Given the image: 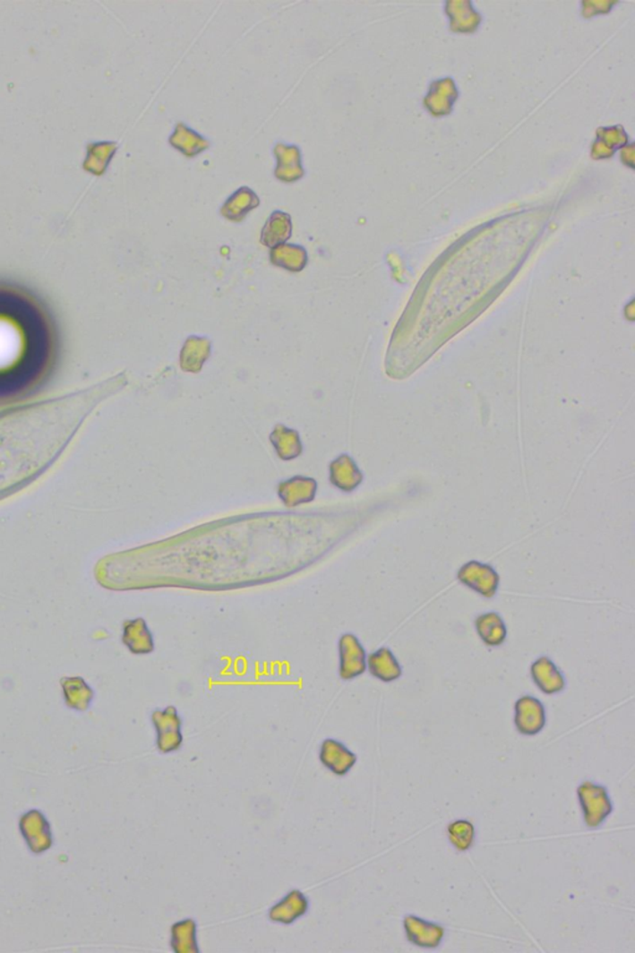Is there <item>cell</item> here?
<instances>
[{
    "label": "cell",
    "mask_w": 635,
    "mask_h": 953,
    "mask_svg": "<svg viewBox=\"0 0 635 953\" xmlns=\"http://www.w3.org/2000/svg\"><path fill=\"white\" fill-rule=\"evenodd\" d=\"M19 830L27 843L29 851L34 855L44 854L53 848V830L43 811L34 808L22 813L19 818Z\"/></svg>",
    "instance_id": "277c9868"
},
{
    "label": "cell",
    "mask_w": 635,
    "mask_h": 953,
    "mask_svg": "<svg viewBox=\"0 0 635 953\" xmlns=\"http://www.w3.org/2000/svg\"><path fill=\"white\" fill-rule=\"evenodd\" d=\"M275 156L277 158L276 178L282 182L292 183L305 176L302 153L298 147L293 144L277 143Z\"/></svg>",
    "instance_id": "5bb4252c"
},
{
    "label": "cell",
    "mask_w": 635,
    "mask_h": 953,
    "mask_svg": "<svg viewBox=\"0 0 635 953\" xmlns=\"http://www.w3.org/2000/svg\"><path fill=\"white\" fill-rule=\"evenodd\" d=\"M169 143L184 156L189 158L198 156L210 147V142L184 124H176V130L169 138Z\"/></svg>",
    "instance_id": "ffe728a7"
},
{
    "label": "cell",
    "mask_w": 635,
    "mask_h": 953,
    "mask_svg": "<svg viewBox=\"0 0 635 953\" xmlns=\"http://www.w3.org/2000/svg\"><path fill=\"white\" fill-rule=\"evenodd\" d=\"M319 760L325 768L337 776L349 774L356 765L357 756L348 749L343 743L334 739H325L319 750Z\"/></svg>",
    "instance_id": "30bf717a"
},
{
    "label": "cell",
    "mask_w": 635,
    "mask_h": 953,
    "mask_svg": "<svg viewBox=\"0 0 635 953\" xmlns=\"http://www.w3.org/2000/svg\"><path fill=\"white\" fill-rule=\"evenodd\" d=\"M196 921L184 919L174 923L170 929V948L176 953H199L198 940H196Z\"/></svg>",
    "instance_id": "603a6c76"
},
{
    "label": "cell",
    "mask_w": 635,
    "mask_h": 953,
    "mask_svg": "<svg viewBox=\"0 0 635 953\" xmlns=\"http://www.w3.org/2000/svg\"><path fill=\"white\" fill-rule=\"evenodd\" d=\"M270 261L288 271H302L307 265V253L296 245H279L270 251Z\"/></svg>",
    "instance_id": "cb8c5ba5"
},
{
    "label": "cell",
    "mask_w": 635,
    "mask_h": 953,
    "mask_svg": "<svg viewBox=\"0 0 635 953\" xmlns=\"http://www.w3.org/2000/svg\"><path fill=\"white\" fill-rule=\"evenodd\" d=\"M260 205L259 196L247 186L237 189L222 205L221 215L231 221L244 220L245 217Z\"/></svg>",
    "instance_id": "d6986e66"
},
{
    "label": "cell",
    "mask_w": 635,
    "mask_h": 953,
    "mask_svg": "<svg viewBox=\"0 0 635 953\" xmlns=\"http://www.w3.org/2000/svg\"><path fill=\"white\" fill-rule=\"evenodd\" d=\"M476 630L480 640L489 647H499L505 642L508 629L501 614L488 613L476 618Z\"/></svg>",
    "instance_id": "7402d4cb"
},
{
    "label": "cell",
    "mask_w": 635,
    "mask_h": 953,
    "mask_svg": "<svg viewBox=\"0 0 635 953\" xmlns=\"http://www.w3.org/2000/svg\"><path fill=\"white\" fill-rule=\"evenodd\" d=\"M457 579L460 584L485 598L494 597L501 582V576L493 566L476 560L464 563L458 571Z\"/></svg>",
    "instance_id": "8992f818"
},
{
    "label": "cell",
    "mask_w": 635,
    "mask_h": 953,
    "mask_svg": "<svg viewBox=\"0 0 635 953\" xmlns=\"http://www.w3.org/2000/svg\"><path fill=\"white\" fill-rule=\"evenodd\" d=\"M330 482L334 487L340 491H356L363 482V473L357 468L356 463L349 456L343 455L330 463Z\"/></svg>",
    "instance_id": "2e32d148"
},
{
    "label": "cell",
    "mask_w": 635,
    "mask_h": 953,
    "mask_svg": "<svg viewBox=\"0 0 635 953\" xmlns=\"http://www.w3.org/2000/svg\"><path fill=\"white\" fill-rule=\"evenodd\" d=\"M447 836L456 851L468 852L476 843V827L468 820H453L448 824Z\"/></svg>",
    "instance_id": "484cf974"
},
{
    "label": "cell",
    "mask_w": 635,
    "mask_h": 953,
    "mask_svg": "<svg viewBox=\"0 0 635 953\" xmlns=\"http://www.w3.org/2000/svg\"><path fill=\"white\" fill-rule=\"evenodd\" d=\"M404 930L409 943L425 949L440 948L446 936L444 926L415 915L405 916Z\"/></svg>",
    "instance_id": "9c48e42d"
},
{
    "label": "cell",
    "mask_w": 635,
    "mask_h": 953,
    "mask_svg": "<svg viewBox=\"0 0 635 953\" xmlns=\"http://www.w3.org/2000/svg\"><path fill=\"white\" fill-rule=\"evenodd\" d=\"M65 703L70 709L86 711L91 705L95 691L82 677H65L61 679Z\"/></svg>",
    "instance_id": "ac0fdd59"
},
{
    "label": "cell",
    "mask_w": 635,
    "mask_h": 953,
    "mask_svg": "<svg viewBox=\"0 0 635 953\" xmlns=\"http://www.w3.org/2000/svg\"><path fill=\"white\" fill-rule=\"evenodd\" d=\"M59 352V331L47 305L29 289L0 281V405L40 391Z\"/></svg>",
    "instance_id": "7a4b0ae2"
},
{
    "label": "cell",
    "mask_w": 635,
    "mask_h": 953,
    "mask_svg": "<svg viewBox=\"0 0 635 953\" xmlns=\"http://www.w3.org/2000/svg\"><path fill=\"white\" fill-rule=\"evenodd\" d=\"M270 442L275 447L277 455L280 459L291 460L301 456L303 447L301 439L296 431L279 426L270 434Z\"/></svg>",
    "instance_id": "d4e9b609"
},
{
    "label": "cell",
    "mask_w": 635,
    "mask_h": 953,
    "mask_svg": "<svg viewBox=\"0 0 635 953\" xmlns=\"http://www.w3.org/2000/svg\"><path fill=\"white\" fill-rule=\"evenodd\" d=\"M317 482L309 476H296L279 483V497L287 508L311 503L317 494Z\"/></svg>",
    "instance_id": "7c38bea8"
},
{
    "label": "cell",
    "mask_w": 635,
    "mask_h": 953,
    "mask_svg": "<svg viewBox=\"0 0 635 953\" xmlns=\"http://www.w3.org/2000/svg\"><path fill=\"white\" fill-rule=\"evenodd\" d=\"M125 382L119 374L82 391L0 412V497L51 466L91 412Z\"/></svg>",
    "instance_id": "6da1fadb"
},
{
    "label": "cell",
    "mask_w": 635,
    "mask_h": 953,
    "mask_svg": "<svg viewBox=\"0 0 635 953\" xmlns=\"http://www.w3.org/2000/svg\"><path fill=\"white\" fill-rule=\"evenodd\" d=\"M151 723H153L154 729L157 732L158 751L167 755V753L178 751L182 748L184 743L183 721L176 708L167 707L164 709L153 711Z\"/></svg>",
    "instance_id": "5b68a950"
},
{
    "label": "cell",
    "mask_w": 635,
    "mask_h": 953,
    "mask_svg": "<svg viewBox=\"0 0 635 953\" xmlns=\"http://www.w3.org/2000/svg\"><path fill=\"white\" fill-rule=\"evenodd\" d=\"M577 798L581 806L583 820L588 829H598L614 812V802L607 788L596 782H582L577 787Z\"/></svg>",
    "instance_id": "3957f363"
},
{
    "label": "cell",
    "mask_w": 635,
    "mask_h": 953,
    "mask_svg": "<svg viewBox=\"0 0 635 953\" xmlns=\"http://www.w3.org/2000/svg\"><path fill=\"white\" fill-rule=\"evenodd\" d=\"M210 353V343L200 338H190L182 352V368L186 372H199Z\"/></svg>",
    "instance_id": "4316f807"
},
{
    "label": "cell",
    "mask_w": 635,
    "mask_h": 953,
    "mask_svg": "<svg viewBox=\"0 0 635 953\" xmlns=\"http://www.w3.org/2000/svg\"><path fill=\"white\" fill-rule=\"evenodd\" d=\"M367 669L373 678L383 683H392L401 678L402 668L392 650L382 647L367 658Z\"/></svg>",
    "instance_id": "e0dca14e"
},
{
    "label": "cell",
    "mask_w": 635,
    "mask_h": 953,
    "mask_svg": "<svg viewBox=\"0 0 635 953\" xmlns=\"http://www.w3.org/2000/svg\"><path fill=\"white\" fill-rule=\"evenodd\" d=\"M291 215L283 211H275L264 225L261 243L267 247H276L283 245L292 235Z\"/></svg>",
    "instance_id": "44dd1931"
},
{
    "label": "cell",
    "mask_w": 635,
    "mask_h": 953,
    "mask_svg": "<svg viewBox=\"0 0 635 953\" xmlns=\"http://www.w3.org/2000/svg\"><path fill=\"white\" fill-rule=\"evenodd\" d=\"M515 727L521 735L535 736L546 726V709L537 698L525 695L514 707Z\"/></svg>",
    "instance_id": "ba28073f"
},
{
    "label": "cell",
    "mask_w": 635,
    "mask_h": 953,
    "mask_svg": "<svg viewBox=\"0 0 635 953\" xmlns=\"http://www.w3.org/2000/svg\"><path fill=\"white\" fill-rule=\"evenodd\" d=\"M122 640H124V646L130 649V652L135 656L150 655L156 648L153 634L148 629L147 622L143 618L125 621Z\"/></svg>",
    "instance_id": "9a60e30c"
},
{
    "label": "cell",
    "mask_w": 635,
    "mask_h": 953,
    "mask_svg": "<svg viewBox=\"0 0 635 953\" xmlns=\"http://www.w3.org/2000/svg\"><path fill=\"white\" fill-rule=\"evenodd\" d=\"M339 675L344 681H353L367 669L366 650L356 634H343L339 640Z\"/></svg>",
    "instance_id": "52a82bcc"
},
{
    "label": "cell",
    "mask_w": 635,
    "mask_h": 953,
    "mask_svg": "<svg viewBox=\"0 0 635 953\" xmlns=\"http://www.w3.org/2000/svg\"><path fill=\"white\" fill-rule=\"evenodd\" d=\"M531 678L536 687L546 695L559 694L565 691L566 679L559 666L549 657L543 656L531 665Z\"/></svg>",
    "instance_id": "8fae6325"
},
{
    "label": "cell",
    "mask_w": 635,
    "mask_h": 953,
    "mask_svg": "<svg viewBox=\"0 0 635 953\" xmlns=\"http://www.w3.org/2000/svg\"><path fill=\"white\" fill-rule=\"evenodd\" d=\"M309 901L301 890H292L273 905L269 911V917L272 923L280 925H292L296 920L301 919L307 914Z\"/></svg>",
    "instance_id": "4fadbf2b"
}]
</instances>
